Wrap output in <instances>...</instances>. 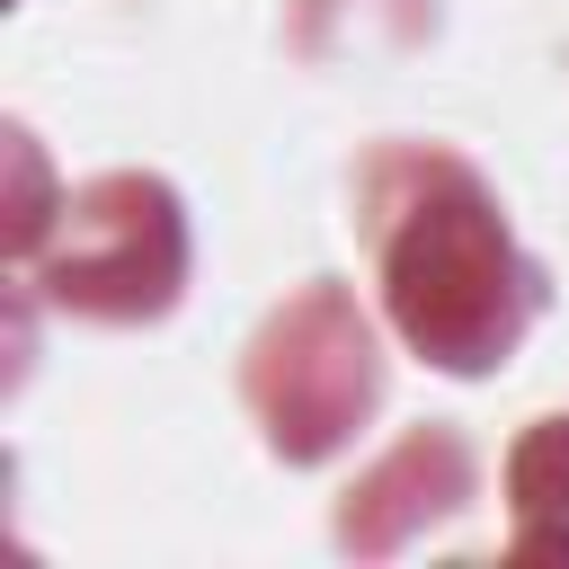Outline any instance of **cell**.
Masks as SVG:
<instances>
[{
    "label": "cell",
    "mask_w": 569,
    "mask_h": 569,
    "mask_svg": "<svg viewBox=\"0 0 569 569\" xmlns=\"http://www.w3.org/2000/svg\"><path fill=\"white\" fill-rule=\"evenodd\" d=\"M365 231L382 258L391 329L436 373H489L542 311V267L498 222V196L453 151H373L365 160Z\"/></svg>",
    "instance_id": "1"
},
{
    "label": "cell",
    "mask_w": 569,
    "mask_h": 569,
    "mask_svg": "<svg viewBox=\"0 0 569 569\" xmlns=\"http://www.w3.org/2000/svg\"><path fill=\"white\" fill-rule=\"evenodd\" d=\"M27 276L80 320H160L187 284V213L142 169L89 178L80 196H62V231L27 258Z\"/></svg>",
    "instance_id": "2"
},
{
    "label": "cell",
    "mask_w": 569,
    "mask_h": 569,
    "mask_svg": "<svg viewBox=\"0 0 569 569\" xmlns=\"http://www.w3.org/2000/svg\"><path fill=\"white\" fill-rule=\"evenodd\" d=\"M267 445L284 462H320L338 453L373 400H382V356H373V329L356 311L347 284H302L249 347V373H240Z\"/></svg>",
    "instance_id": "3"
},
{
    "label": "cell",
    "mask_w": 569,
    "mask_h": 569,
    "mask_svg": "<svg viewBox=\"0 0 569 569\" xmlns=\"http://www.w3.org/2000/svg\"><path fill=\"white\" fill-rule=\"evenodd\" d=\"M462 498H471V445H462L453 427H418V436H400V445L347 489L338 542H347V551H400L418 525L453 516Z\"/></svg>",
    "instance_id": "4"
},
{
    "label": "cell",
    "mask_w": 569,
    "mask_h": 569,
    "mask_svg": "<svg viewBox=\"0 0 569 569\" xmlns=\"http://www.w3.org/2000/svg\"><path fill=\"white\" fill-rule=\"evenodd\" d=\"M507 489H516V551L569 560V418H542L507 453Z\"/></svg>",
    "instance_id": "5"
}]
</instances>
